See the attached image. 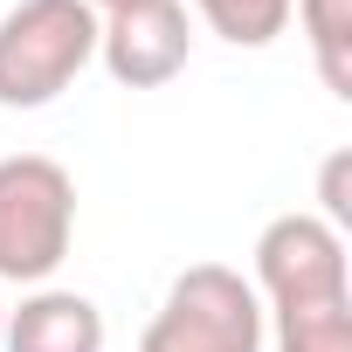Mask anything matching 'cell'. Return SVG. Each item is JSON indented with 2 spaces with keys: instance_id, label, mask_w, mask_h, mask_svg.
I'll return each mask as SVG.
<instances>
[{
  "instance_id": "cell-1",
  "label": "cell",
  "mask_w": 352,
  "mask_h": 352,
  "mask_svg": "<svg viewBox=\"0 0 352 352\" xmlns=\"http://www.w3.org/2000/svg\"><path fill=\"white\" fill-rule=\"evenodd\" d=\"M76 242V180L49 152L0 159V283L42 290Z\"/></svg>"
},
{
  "instance_id": "cell-2",
  "label": "cell",
  "mask_w": 352,
  "mask_h": 352,
  "mask_svg": "<svg viewBox=\"0 0 352 352\" xmlns=\"http://www.w3.org/2000/svg\"><path fill=\"white\" fill-rule=\"evenodd\" d=\"M97 63V14L83 0H14L0 14V111H42Z\"/></svg>"
},
{
  "instance_id": "cell-3",
  "label": "cell",
  "mask_w": 352,
  "mask_h": 352,
  "mask_svg": "<svg viewBox=\"0 0 352 352\" xmlns=\"http://www.w3.org/2000/svg\"><path fill=\"white\" fill-rule=\"evenodd\" d=\"M263 297L228 263H194L166 283L152 324L138 331V352H263Z\"/></svg>"
},
{
  "instance_id": "cell-4",
  "label": "cell",
  "mask_w": 352,
  "mask_h": 352,
  "mask_svg": "<svg viewBox=\"0 0 352 352\" xmlns=\"http://www.w3.org/2000/svg\"><path fill=\"white\" fill-rule=\"evenodd\" d=\"M256 297L263 318L276 311H318V304H352V276H345V235L304 208L276 214L256 235Z\"/></svg>"
},
{
  "instance_id": "cell-5",
  "label": "cell",
  "mask_w": 352,
  "mask_h": 352,
  "mask_svg": "<svg viewBox=\"0 0 352 352\" xmlns=\"http://www.w3.org/2000/svg\"><path fill=\"white\" fill-rule=\"evenodd\" d=\"M194 56V21L187 0H145L124 14H97V63L124 90H159L187 69Z\"/></svg>"
},
{
  "instance_id": "cell-6",
  "label": "cell",
  "mask_w": 352,
  "mask_h": 352,
  "mask_svg": "<svg viewBox=\"0 0 352 352\" xmlns=\"http://www.w3.org/2000/svg\"><path fill=\"white\" fill-rule=\"evenodd\" d=\"M104 338L111 331H104L97 297L56 290V283L28 290L8 311V324H0V352H104Z\"/></svg>"
},
{
  "instance_id": "cell-7",
  "label": "cell",
  "mask_w": 352,
  "mask_h": 352,
  "mask_svg": "<svg viewBox=\"0 0 352 352\" xmlns=\"http://www.w3.org/2000/svg\"><path fill=\"white\" fill-rule=\"evenodd\" d=\"M290 14L304 28V49H311L318 83L338 104H352V0H290Z\"/></svg>"
},
{
  "instance_id": "cell-8",
  "label": "cell",
  "mask_w": 352,
  "mask_h": 352,
  "mask_svg": "<svg viewBox=\"0 0 352 352\" xmlns=\"http://www.w3.org/2000/svg\"><path fill=\"white\" fill-rule=\"evenodd\" d=\"M194 14L228 49H270L290 28V0H194Z\"/></svg>"
},
{
  "instance_id": "cell-9",
  "label": "cell",
  "mask_w": 352,
  "mask_h": 352,
  "mask_svg": "<svg viewBox=\"0 0 352 352\" xmlns=\"http://www.w3.org/2000/svg\"><path fill=\"white\" fill-rule=\"evenodd\" d=\"M276 331V352H352V304H318V311H276L263 318Z\"/></svg>"
},
{
  "instance_id": "cell-10",
  "label": "cell",
  "mask_w": 352,
  "mask_h": 352,
  "mask_svg": "<svg viewBox=\"0 0 352 352\" xmlns=\"http://www.w3.org/2000/svg\"><path fill=\"white\" fill-rule=\"evenodd\" d=\"M318 201H324L318 221H331V228L345 235V228H352V152H331V159H324V173H318Z\"/></svg>"
},
{
  "instance_id": "cell-11",
  "label": "cell",
  "mask_w": 352,
  "mask_h": 352,
  "mask_svg": "<svg viewBox=\"0 0 352 352\" xmlns=\"http://www.w3.org/2000/svg\"><path fill=\"white\" fill-rule=\"evenodd\" d=\"M90 14H124V8H145V0H83Z\"/></svg>"
},
{
  "instance_id": "cell-12",
  "label": "cell",
  "mask_w": 352,
  "mask_h": 352,
  "mask_svg": "<svg viewBox=\"0 0 352 352\" xmlns=\"http://www.w3.org/2000/svg\"><path fill=\"white\" fill-rule=\"evenodd\" d=\"M0 324H8V304H0Z\"/></svg>"
}]
</instances>
